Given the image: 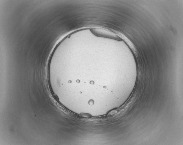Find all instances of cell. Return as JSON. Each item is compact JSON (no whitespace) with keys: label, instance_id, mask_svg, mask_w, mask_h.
<instances>
[{"label":"cell","instance_id":"1","mask_svg":"<svg viewBox=\"0 0 183 145\" xmlns=\"http://www.w3.org/2000/svg\"><path fill=\"white\" fill-rule=\"evenodd\" d=\"M90 30L93 34L96 36L119 41L121 40L115 33L107 29L101 28H91Z\"/></svg>","mask_w":183,"mask_h":145}]
</instances>
